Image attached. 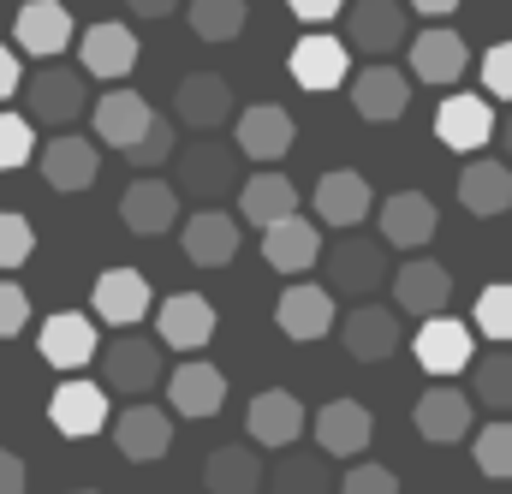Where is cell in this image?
Instances as JSON below:
<instances>
[{"mask_svg":"<svg viewBox=\"0 0 512 494\" xmlns=\"http://www.w3.org/2000/svg\"><path fill=\"white\" fill-rule=\"evenodd\" d=\"M90 304H96V322H108V328L131 334V328L155 310V292H149V280H143L137 268H102Z\"/></svg>","mask_w":512,"mask_h":494,"instance_id":"10","label":"cell"},{"mask_svg":"<svg viewBox=\"0 0 512 494\" xmlns=\"http://www.w3.org/2000/svg\"><path fill=\"white\" fill-rule=\"evenodd\" d=\"M167 155H173V120H155V125H149V137L131 149L126 161H131V167H161Z\"/></svg>","mask_w":512,"mask_h":494,"instance_id":"47","label":"cell"},{"mask_svg":"<svg viewBox=\"0 0 512 494\" xmlns=\"http://www.w3.org/2000/svg\"><path fill=\"white\" fill-rule=\"evenodd\" d=\"M483 90H489L495 102H512V42H495V48L483 54Z\"/></svg>","mask_w":512,"mask_h":494,"instance_id":"44","label":"cell"},{"mask_svg":"<svg viewBox=\"0 0 512 494\" xmlns=\"http://www.w3.org/2000/svg\"><path fill=\"white\" fill-rule=\"evenodd\" d=\"M292 6V18L298 24H328V18H340L346 12V0H286Z\"/></svg>","mask_w":512,"mask_h":494,"instance_id":"48","label":"cell"},{"mask_svg":"<svg viewBox=\"0 0 512 494\" xmlns=\"http://www.w3.org/2000/svg\"><path fill=\"white\" fill-rule=\"evenodd\" d=\"M471 328L495 346H512V286H483L477 292V310H471Z\"/></svg>","mask_w":512,"mask_h":494,"instance_id":"40","label":"cell"},{"mask_svg":"<svg viewBox=\"0 0 512 494\" xmlns=\"http://www.w3.org/2000/svg\"><path fill=\"white\" fill-rule=\"evenodd\" d=\"M423 18H447V12H459V0H411Z\"/></svg>","mask_w":512,"mask_h":494,"instance_id":"52","label":"cell"},{"mask_svg":"<svg viewBox=\"0 0 512 494\" xmlns=\"http://www.w3.org/2000/svg\"><path fill=\"white\" fill-rule=\"evenodd\" d=\"M12 36H18V48L30 54V60H60L66 48H72V12L60 6V0H24L18 6V18H12Z\"/></svg>","mask_w":512,"mask_h":494,"instance_id":"11","label":"cell"},{"mask_svg":"<svg viewBox=\"0 0 512 494\" xmlns=\"http://www.w3.org/2000/svg\"><path fill=\"white\" fill-rule=\"evenodd\" d=\"M78 66H84V78H102V84L126 78L131 66H137V36H131L120 18L90 24V30L78 36Z\"/></svg>","mask_w":512,"mask_h":494,"instance_id":"19","label":"cell"},{"mask_svg":"<svg viewBox=\"0 0 512 494\" xmlns=\"http://www.w3.org/2000/svg\"><path fill=\"white\" fill-rule=\"evenodd\" d=\"M30 250H36V227H30L18 209H0V274H6V268H24Z\"/></svg>","mask_w":512,"mask_h":494,"instance_id":"42","label":"cell"},{"mask_svg":"<svg viewBox=\"0 0 512 494\" xmlns=\"http://www.w3.org/2000/svg\"><path fill=\"white\" fill-rule=\"evenodd\" d=\"M370 435H376V423H370V411L358 399H328L316 411V447L328 459H358L370 447Z\"/></svg>","mask_w":512,"mask_h":494,"instance_id":"28","label":"cell"},{"mask_svg":"<svg viewBox=\"0 0 512 494\" xmlns=\"http://www.w3.org/2000/svg\"><path fill=\"white\" fill-rule=\"evenodd\" d=\"M245 0H191V30L203 42H233L245 30Z\"/></svg>","mask_w":512,"mask_h":494,"instance_id":"39","label":"cell"},{"mask_svg":"<svg viewBox=\"0 0 512 494\" xmlns=\"http://www.w3.org/2000/svg\"><path fill=\"white\" fill-rule=\"evenodd\" d=\"M161 120L137 90H108L102 102H96V143H108V149H120L131 155L143 137H149V125Z\"/></svg>","mask_w":512,"mask_h":494,"instance_id":"21","label":"cell"},{"mask_svg":"<svg viewBox=\"0 0 512 494\" xmlns=\"http://www.w3.org/2000/svg\"><path fill=\"white\" fill-rule=\"evenodd\" d=\"M84 72L72 66H42L36 78H24V120L30 125H72L84 114Z\"/></svg>","mask_w":512,"mask_h":494,"instance_id":"4","label":"cell"},{"mask_svg":"<svg viewBox=\"0 0 512 494\" xmlns=\"http://www.w3.org/2000/svg\"><path fill=\"white\" fill-rule=\"evenodd\" d=\"M382 280H393L382 239H358V233H346L340 245L328 250V292H334V298H358V304H370Z\"/></svg>","mask_w":512,"mask_h":494,"instance_id":"1","label":"cell"},{"mask_svg":"<svg viewBox=\"0 0 512 494\" xmlns=\"http://www.w3.org/2000/svg\"><path fill=\"white\" fill-rule=\"evenodd\" d=\"M435 227H441V215L423 191H393L382 203V245L393 250H423L435 239Z\"/></svg>","mask_w":512,"mask_h":494,"instance_id":"30","label":"cell"},{"mask_svg":"<svg viewBox=\"0 0 512 494\" xmlns=\"http://www.w3.org/2000/svg\"><path fill=\"white\" fill-rule=\"evenodd\" d=\"M36 155V131L24 114H0V173H12V167H24Z\"/></svg>","mask_w":512,"mask_h":494,"instance_id":"43","label":"cell"},{"mask_svg":"<svg viewBox=\"0 0 512 494\" xmlns=\"http://www.w3.org/2000/svg\"><path fill=\"white\" fill-rule=\"evenodd\" d=\"M471 393H477V405H489V411H512V346L501 352H489V358H477L471 364Z\"/></svg>","mask_w":512,"mask_h":494,"instance_id":"38","label":"cell"},{"mask_svg":"<svg viewBox=\"0 0 512 494\" xmlns=\"http://www.w3.org/2000/svg\"><path fill=\"white\" fill-rule=\"evenodd\" d=\"M304 423H310V411L298 405V393H286V387H268V393H256L251 405H245V429H251V447H298V435H304Z\"/></svg>","mask_w":512,"mask_h":494,"instance_id":"14","label":"cell"},{"mask_svg":"<svg viewBox=\"0 0 512 494\" xmlns=\"http://www.w3.org/2000/svg\"><path fill=\"white\" fill-rule=\"evenodd\" d=\"M42 179L54 185V191H90L96 179H102V149L90 143V137H72V131H60L48 149H42Z\"/></svg>","mask_w":512,"mask_h":494,"instance_id":"24","label":"cell"},{"mask_svg":"<svg viewBox=\"0 0 512 494\" xmlns=\"http://www.w3.org/2000/svg\"><path fill=\"white\" fill-rule=\"evenodd\" d=\"M120 221L137 239H161L179 221V185H167V179H131L126 197H120Z\"/></svg>","mask_w":512,"mask_h":494,"instance_id":"20","label":"cell"},{"mask_svg":"<svg viewBox=\"0 0 512 494\" xmlns=\"http://www.w3.org/2000/svg\"><path fill=\"white\" fill-rule=\"evenodd\" d=\"M137 18H167V12H179V0H126Z\"/></svg>","mask_w":512,"mask_h":494,"instance_id":"51","label":"cell"},{"mask_svg":"<svg viewBox=\"0 0 512 494\" xmlns=\"http://www.w3.org/2000/svg\"><path fill=\"white\" fill-rule=\"evenodd\" d=\"M245 245V233L233 227V215L227 209H197L191 221H185V256L197 262V268H227L233 256Z\"/></svg>","mask_w":512,"mask_h":494,"instance_id":"32","label":"cell"},{"mask_svg":"<svg viewBox=\"0 0 512 494\" xmlns=\"http://www.w3.org/2000/svg\"><path fill=\"white\" fill-rule=\"evenodd\" d=\"M36 352H42V364H54V370H84L90 358H102V340H96V322H90L84 310H54V316L42 322Z\"/></svg>","mask_w":512,"mask_h":494,"instance_id":"15","label":"cell"},{"mask_svg":"<svg viewBox=\"0 0 512 494\" xmlns=\"http://www.w3.org/2000/svg\"><path fill=\"white\" fill-rule=\"evenodd\" d=\"M239 215L251 221V227H280V221H292L298 215V185L286 179V173H251L245 185H239Z\"/></svg>","mask_w":512,"mask_h":494,"instance_id":"34","label":"cell"},{"mask_svg":"<svg viewBox=\"0 0 512 494\" xmlns=\"http://www.w3.org/2000/svg\"><path fill=\"white\" fill-rule=\"evenodd\" d=\"M233 179H239L233 149H227V143H215V137H203V143H191V149L179 155V191H185V197H197L203 209H215L221 197H233Z\"/></svg>","mask_w":512,"mask_h":494,"instance_id":"7","label":"cell"},{"mask_svg":"<svg viewBox=\"0 0 512 494\" xmlns=\"http://www.w3.org/2000/svg\"><path fill=\"white\" fill-rule=\"evenodd\" d=\"M340 494H399V477L387 465H352L340 477Z\"/></svg>","mask_w":512,"mask_h":494,"instance_id":"45","label":"cell"},{"mask_svg":"<svg viewBox=\"0 0 512 494\" xmlns=\"http://www.w3.org/2000/svg\"><path fill=\"white\" fill-rule=\"evenodd\" d=\"M268 483V465L256 459V447H215L209 465H203V489L209 494H256Z\"/></svg>","mask_w":512,"mask_h":494,"instance_id":"36","label":"cell"},{"mask_svg":"<svg viewBox=\"0 0 512 494\" xmlns=\"http://www.w3.org/2000/svg\"><path fill=\"white\" fill-rule=\"evenodd\" d=\"M274 322L286 340L310 346V340H328V328H340V310H334V292L316 286V280H292L274 304Z\"/></svg>","mask_w":512,"mask_h":494,"instance_id":"6","label":"cell"},{"mask_svg":"<svg viewBox=\"0 0 512 494\" xmlns=\"http://www.w3.org/2000/svg\"><path fill=\"white\" fill-rule=\"evenodd\" d=\"M274 494H334L328 453H286L274 465Z\"/></svg>","mask_w":512,"mask_h":494,"instance_id":"37","label":"cell"},{"mask_svg":"<svg viewBox=\"0 0 512 494\" xmlns=\"http://www.w3.org/2000/svg\"><path fill=\"white\" fill-rule=\"evenodd\" d=\"M0 494H24V459L0 447Z\"/></svg>","mask_w":512,"mask_h":494,"instance_id":"50","label":"cell"},{"mask_svg":"<svg viewBox=\"0 0 512 494\" xmlns=\"http://www.w3.org/2000/svg\"><path fill=\"white\" fill-rule=\"evenodd\" d=\"M155 340L173 352H203L215 340V304L203 292H173L155 304Z\"/></svg>","mask_w":512,"mask_h":494,"instance_id":"8","label":"cell"},{"mask_svg":"<svg viewBox=\"0 0 512 494\" xmlns=\"http://www.w3.org/2000/svg\"><path fill=\"white\" fill-rule=\"evenodd\" d=\"M48 423L66 435V441H90L102 429H114V411H108V387L102 381H84V375H66L48 399Z\"/></svg>","mask_w":512,"mask_h":494,"instance_id":"3","label":"cell"},{"mask_svg":"<svg viewBox=\"0 0 512 494\" xmlns=\"http://www.w3.org/2000/svg\"><path fill=\"white\" fill-rule=\"evenodd\" d=\"M292 137H298V125L280 102H251L239 114V155H251V161H280L292 149Z\"/></svg>","mask_w":512,"mask_h":494,"instance_id":"31","label":"cell"},{"mask_svg":"<svg viewBox=\"0 0 512 494\" xmlns=\"http://www.w3.org/2000/svg\"><path fill=\"white\" fill-rule=\"evenodd\" d=\"M286 72H292L298 90L328 96V90H340V84L352 78V48H346V36H298Z\"/></svg>","mask_w":512,"mask_h":494,"instance_id":"5","label":"cell"},{"mask_svg":"<svg viewBox=\"0 0 512 494\" xmlns=\"http://www.w3.org/2000/svg\"><path fill=\"white\" fill-rule=\"evenodd\" d=\"M72 494H102V489H72Z\"/></svg>","mask_w":512,"mask_h":494,"instance_id":"54","label":"cell"},{"mask_svg":"<svg viewBox=\"0 0 512 494\" xmlns=\"http://www.w3.org/2000/svg\"><path fill=\"white\" fill-rule=\"evenodd\" d=\"M465 66H471V48H465L459 30H423V36H411V78L417 84L447 90V84L465 78Z\"/></svg>","mask_w":512,"mask_h":494,"instance_id":"23","label":"cell"},{"mask_svg":"<svg viewBox=\"0 0 512 494\" xmlns=\"http://www.w3.org/2000/svg\"><path fill=\"white\" fill-rule=\"evenodd\" d=\"M352 108L364 114V120H399L405 108H411V78L399 72V66H387V60H376V66H364L358 78H352Z\"/></svg>","mask_w":512,"mask_h":494,"instance_id":"29","label":"cell"},{"mask_svg":"<svg viewBox=\"0 0 512 494\" xmlns=\"http://www.w3.org/2000/svg\"><path fill=\"white\" fill-rule=\"evenodd\" d=\"M316 221L322 227H340V233H352V227H364V215L376 209V191H370V179L364 173H352V167H334V173H322L316 179Z\"/></svg>","mask_w":512,"mask_h":494,"instance_id":"12","label":"cell"},{"mask_svg":"<svg viewBox=\"0 0 512 494\" xmlns=\"http://www.w3.org/2000/svg\"><path fill=\"white\" fill-rule=\"evenodd\" d=\"M12 96H24V72H18V54L0 48V102H12Z\"/></svg>","mask_w":512,"mask_h":494,"instance_id":"49","label":"cell"},{"mask_svg":"<svg viewBox=\"0 0 512 494\" xmlns=\"http://www.w3.org/2000/svg\"><path fill=\"white\" fill-rule=\"evenodd\" d=\"M495 131H501V125H495L489 96H447V102L435 108V137H441L447 149L471 155V161H477V149H483Z\"/></svg>","mask_w":512,"mask_h":494,"instance_id":"17","label":"cell"},{"mask_svg":"<svg viewBox=\"0 0 512 494\" xmlns=\"http://www.w3.org/2000/svg\"><path fill=\"white\" fill-rule=\"evenodd\" d=\"M24 322H30V298H24V286L0 280V340H18Z\"/></svg>","mask_w":512,"mask_h":494,"instance_id":"46","label":"cell"},{"mask_svg":"<svg viewBox=\"0 0 512 494\" xmlns=\"http://www.w3.org/2000/svg\"><path fill=\"white\" fill-rule=\"evenodd\" d=\"M411 352H417V370H429L435 381H447V375L471 370V328H465L459 316H429V322L417 328Z\"/></svg>","mask_w":512,"mask_h":494,"instance_id":"16","label":"cell"},{"mask_svg":"<svg viewBox=\"0 0 512 494\" xmlns=\"http://www.w3.org/2000/svg\"><path fill=\"white\" fill-rule=\"evenodd\" d=\"M411 423H417V435L423 441H435V447H453V441H465L471 435V399L459 393V387H429L417 405H411Z\"/></svg>","mask_w":512,"mask_h":494,"instance_id":"27","label":"cell"},{"mask_svg":"<svg viewBox=\"0 0 512 494\" xmlns=\"http://www.w3.org/2000/svg\"><path fill=\"white\" fill-rule=\"evenodd\" d=\"M405 36H411V24H405V6H399V0H358V6L346 12V48L370 54V66L387 60Z\"/></svg>","mask_w":512,"mask_h":494,"instance_id":"9","label":"cell"},{"mask_svg":"<svg viewBox=\"0 0 512 494\" xmlns=\"http://www.w3.org/2000/svg\"><path fill=\"white\" fill-rule=\"evenodd\" d=\"M477 471L483 477H495V483H512V423H489V429H477Z\"/></svg>","mask_w":512,"mask_h":494,"instance_id":"41","label":"cell"},{"mask_svg":"<svg viewBox=\"0 0 512 494\" xmlns=\"http://www.w3.org/2000/svg\"><path fill=\"white\" fill-rule=\"evenodd\" d=\"M316 256H322V227L304 221V215L262 233V262L280 268V274H304V268H316Z\"/></svg>","mask_w":512,"mask_h":494,"instance_id":"35","label":"cell"},{"mask_svg":"<svg viewBox=\"0 0 512 494\" xmlns=\"http://www.w3.org/2000/svg\"><path fill=\"white\" fill-rule=\"evenodd\" d=\"M167 381V364H161V340H143V334H120L114 346H102V387L108 393H126L131 405Z\"/></svg>","mask_w":512,"mask_h":494,"instance_id":"2","label":"cell"},{"mask_svg":"<svg viewBox=\"0 0 512 494\" xmlns=\"http://www.w3.org/2000/svg\"><path fill=\"white\" fill-rule=\"evenodd\" d=\"M459 203L471 209V215H507L512 209V167L507 161H495V155H477V161H465V173H459Z\"/></svg>","mask_w":512,"mask_h":494,"instance_id":"33","label":"cell"},{"mask_svg":"<svg viewBox=\"0 0 512 494\" xmlns=\"http://www.w3.org/2000/svg\"><path fill=\"white\" fill-rule=\"evenodd\" d=\"M495 137H501V149H507V167H512V114L501 120V131H495Z\"/></svg>","mask_w":512,"mask_h":494,"instance_id":"53","label":"cell"},{"mask_svg":"<svg viewBox=\"0 0 512 494\" xmlns=\"http://www.w3.org/2000/svg\"><path fill=\"white\" fill-rule=\"evenodd\" d=\"M173 114L191 131H215L221 120H233V84L221 72H185L173 84Z\"/></svg>","mask_w":512,"mask_h":494,"instance_id":"18","label":"cell"},{"mask_svg":"<svg viewBox=\"0 0 512 494\" xmlns=\"http://www.w3.org/2000/svg\"><path fill=\"white\" fill-rule=\"evenodd\" d=\"M393 304L405 310V316H447V304H453V274L441 268V262H429V256H411V262H399L393 268Z\"/></svg>","mask_w":512,"mask_h":494,"instance_id":"13","label":"cell"},{"mask_svg":"<svg viewBox=\"0 0 512 494\" xmlns=\"http://www.w3.org/2000/svg\"><path fill=\"white\" fill-rule=\"evenodd\" d=\"M221 399H227V375L215 370V364H179V370H167V405H173V417L203 423V417L221 411Z\"/></svg>","mask_w":512,"mask_h":494,"instance_id":"26","label":"cell"},{"mask_svg":"<svg viewBox=\"0 0 512 494\" xmlns=\"http://www.w3.org/2000/svg\"><path fill=\"white\" fill-rule=\"evenodd\" d=\"M340 346L358 358V364H382L399 352V310L387 304H358L346 322H340Z\"/></svg>","mask_w":512,"mask_h":494,"instance_id":"25","label":"cell"},{"mask_svg":"<svg viewBox=\"0 0 512 494\" xmlns=\"http://www.w3.org/2000/svg\"><path fill=\"white\" fill-rule=\"evenodd\" d=\"M114 447H120L126 459H137V465L167 459V447H173V417H167L161 405L137 399V405H126V411L114 417Z\"/></svg>","mask_w":512,"mask_h":494,"instance_id":"22","label":"cell"}]
</instances>
